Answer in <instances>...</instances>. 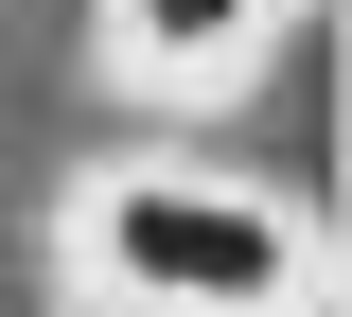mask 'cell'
Here are the masks:
<instances>
[{"mask_svg": "<svg viewBox=\"0 0 352 317\" xmlns=\"http://www.w3.org/2000/svg\"><path fill=\"white\" fill-rule=\"evenodd\" d=\"M264 18H282V0H124V53L159 71V89H194V71H212V53H247Z\"/></svg>", "mask_w": 352, "mask_h": 317, "instance_id": "7a4b0ae2", "label": "cell"}, {"mask_svg": "<svg viewBox=\"0 0 352 317\" xmlns=\"http://www.w3.org/2000/svg\"><path fill=\"white\" fill-rule=\"evenodd\" d=\"M88 265L124 300H159V317H282L317 282V247H300V212H264L229 177H124L88 212Z\"/></svg>", "mask_w": 352, "mask_h": 317, "instance_id": "6da1fadb", "label": "cell"}]
</instances>
